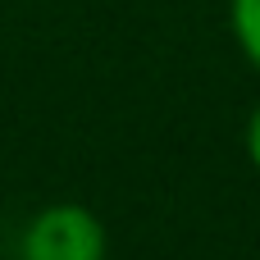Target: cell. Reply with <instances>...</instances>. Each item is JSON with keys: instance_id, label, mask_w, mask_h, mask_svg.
I'll list each match as a JSON object with an SVG mask.
<instances>
[{"instance_id": "6da1fadb", "label": "cell", "mask_w": 260, "mask_h": 260, "mask_svg": "<svg viewBox=\"0 0 260 260\" xmlns=\"http://www.w3.org/2000/svg\"><path fill=\"white\" fill-rule=\"evenodd\" d=\"M27 260H105V233L82 206H50L23 242Z\"/></svg>"}, {"instance_id": "7a4b0ae2", "label": "cell", "mask_w": 260, "mask_h": 260, "mask_svg": "<svg viewBox=\"0 0 260 260\" xmlns=\"http://www.w3.org/2000/svg\"><path fill=\"white\" fill-rule=\"evenodd\" d=\"M233 23H238L247 55L260 64V0H233Z\"/></svg>"}, {"instance_id": "3957f363", "label": "cell", "mask_w": 260, "mask_h": 260, "mask_svg": "<svg viewBox=\"0 0 260 260\" xmlns=\"http://www.w3.org/2000/svg\"><path fill=\"white\" fill-rule=\"evenodd\" d=\"M247 146H251V160H256V169H260V110L251 114V133H247Z\"/></svg>"}]
</instances>
